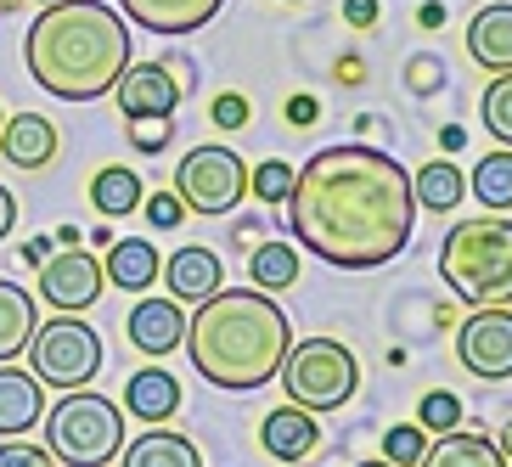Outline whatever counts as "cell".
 I'll use <instances>...</instances> for the list:
<instances>
[{"label":"cell","instance_id":"10","mask_svg":"<svg viewBox=\"0 0 512 467\" xmlns=\"http://www.w3.org/2000/svg\"><path fill=\"white\" fill-rule=\"evenodd\" d=\"M107 287V271L102 259L85 254V248H62L40 265V299L57 310V316H85Z\"/></svg>","mask_w":512,"mask_h":467},{"label":"cell","instance_id":"16","mask_svg":"<svg viewBox=\"0 0 512 467\" xmlns=\"http://www.w3.org/2000/svg\"><path fill=\"white\" fill-rule=\"evenodd\" d=\"M46 383L34 372H23V366H0V439H23L40 428V417H46Z\"/></svg>","mask_w":512,"mask_h":467},{"label":"cell","instance_id":"8","mask_svg":"<svg viewBox=\"0 0 512 467\" xmlns=\"http://www.w3.org/2000/svg\"><path fill=\"white\" fill-rule=\"evenodd\" d=\"M175 197L186 203V214H231L248 197V164H242V152L220 147V141H203L181 158L175 169Z\"/></svg>","mask_w":512,"mask_h":467},{"label":"cell","instance_id":"28","mask_svg":"<svg viewBox=\"0 0 512 467\" xmlns=\"http://www.w3.org/2000/svg\"><path fill=\"white\" fill-rule=\"evenodd\" d=\"M479 119H484V136H496L501 147L512 152V74H496L479 96Z\"/></svg>","mask_w":512,"mask_h":467},{"label":"cell","instance_id":"24","mask_svg":"<svg viewBox=\"0 0 512 467\" xmlns=\"http://www.w3.org/2000/svg\"><path fill=\"white\" fill-rule=\"evenodd\" d=\"M411 197H417V209H428V214H451L467 197V175L451 158H428V164L411 175Z\"/></svg>","mask_w":512,"mask_h":467},{"label":"cell","instance_id":"11","mask_svg":"<svg viewBox=\"0 0 512 467\" xmlns=\"http://www.w3.org/2000/svg\"><path fill=\"white\" fill-rule=\"evenodd\" d=\"M124 338L136 355L147 361H164L169 349L186 344V304H175L169 293H141L136 310L124 316Z\"/></svg>","mask_w":512,"mask_h":467},{"label":"cell","instance_id":"13","mask_svg":"<svg viewBox=\"0 0 512 467\" xmlns=\"http://www.w3.org/2000/svg\"><path fill=\"white\" fill-rule=\"evenodd\" d=\"M220 6H226V0H119L124 23L164 34V40H181V34L209 29L214 17H220Z\"/></svg>","mask_w":512,"mask_h":467},{"label":"cell","instance_id":"39","mask_svg":"<svg viewBox=\"0 0 512 467\" xmlns=\"http://www.w3.org/2000/svg\"><path fill=\"white\" fill-rule=\"evenodd\" d=\"M12 226H17V197L6 192V186H0V242L12 237Z\"/></svg>","mask_w":512,"mask_h":467},{"label":"cell","instance_id":"48","mask_svg":"<svg viewBox=\"0 0 512 467\" xmlns=\"http://www.w3.org/2000/svg\"><path fill=\"white\" fill-rule=\"evenodd\" d=\"M361 467H389V462H383V456H377V462H361Z\"/></svg>","mask_w":512,"mask_h":467},{"label":"cell","instance_id":"44","mask_svg":"<svg viewBox=\"0 0 512 467\" xmlns=\"http://www.w3.org/2000/svg\"><path fill=\"white\" fill-rule=\"evenodd\" d=\"M361 74H366V68H361V57H344V62H338V79H349V85H355Z\"/></svg>","mask_w":512,"mask_h":467},{"label":"cell","instance_id":"17","mask_svg":"<svg viewBox=\"0 0 512 467\" xmlns=\"http://www.w3.org/2000/svg\"><path fill=\"white\" fill-rule=\"evenodd\" d=\"M259 445L276 456V462L299 467L304 456L321 451V428H316V411H299V406H271L265 422H259Z\"/></svg>","mask_w":512,"mask_h":467},{"label":"cell","instance_id":"2","mask_svg":"<svg viewBox=\"0 0 512 467\" xmlns=\"http://www.w3.org/2000/svg\"><path fill=\"white\" fill-rule=\"evenodd\" d=\"M287 349H293L287 310L259 287H220L186 310V361L203 383L226 394L265 389L282 372Z\"/></svg>","mask_w":512,"mask_h":467},{"label":"cell","instance_id":"1","mask_svg":"<svg viewBox=\"0 0 512 467\" xmlns=\"http://www.w3.org/2000/svg\"><path fill=\"white\" fill-rule=\"evenodd\" d=\"M411 226H417V197L394 152L349 141V147H321L293 169L287 231L332 271H377L400 259Z\"/></svg>","mask_w":512,"mask_h":467},{"label":"cell","instance_id":"33","mask_svg":"<svg viewBox=\"0 0 512 467\" xmlns=\"http://www.w3.org/2000/svg\"><path fill=\"white\" fill-rule=\"evenodd\" d=\"M406 91H411V96H434V91H445V62H439L434 51H422V57H411V62H406Z\"/></svg>","mask_w":512,"mask_h":467},{"label":"cell","instance_id":"7","mask_svg":"<svg viewBox=\"0 0 512 467\" xmlns=\"http://www.w3.org/2000/svg\"><path fill=\"white\" fill-rule=\"evenodd\" d=\"M29 372L51 389H91V377L102 372V338L85 316H46L29 338Z\"/></svg>","mask_w":512,"mask_h":467},{"label":"cell","instance_id":"14","mask_svg":"<svg viewBox=\"0 0 512 467\" xmlns=\"http://www.w3.org/2000/svg\"><path fill=\"white\" fill-rule=\"evenodd\" d=\"M57 152H62V136L46 113H12V119L0 124V158L12 169L40 175V169L57 164Z\"/></svg>","mask_w":512,"mask_h":467},{"label":"cell","instance_id":"46","mask_svg":"<svg viewBox=\"0 0 512 467\" xmlns=\"http://www.w3.org/2000/svg\"><path fill=\"white\" fill-rule=\"evenodd\" d=\"M496 451L507 456V467H512V422H507V428H501V434H496Z\"/></svg>","mask_w":512,"mask_h":467},{"label":"cell","instance_id":"4","mask_svg":"<svg viewBox=\"0 0 512 467\" xmlns=\"http://www.w3.org/2000/svg\"><path fill=\"white\" fill-rule=\"evenodd\" d=\"M439 276L473 310L512 304V220L507 214L456 220L445 231V242H439Z\"/></svg>","mask_w":512,"mask_h":467},{"label":"cell","instance_id":"30","mask_svg":"<svg viewBox=\"0 0 512 467\" xmlns=\"http://www.w3.org/2000/svg\"><path fill=\"white\" fill-rule=\"evenodd\" d=\"M248 192L259 203H287V192H293V164L287 158H265L259 169H248Z\"/></svg>","mask_w":512,"mask_h":467},{"label":"cell","instance_id":"26","mask_svg":"<svg viewBox=\"0 0 512 467\" xmlns=\"http://www.w3.org/2000/svg\"><path fill=\"white\" fill-rule=\"evenodd\" d=\"M124 467H203L197 445L169 428H147L136 445H124Z\"/></svg>","mask_w":512,"mask_h":467},{"label":"cell","instance_id":"41","mask_svg":"<svg viewBox=\"0 0 512 467\" xmlns=\"http://www.w3.org/2000/svg\"><path fill=\"white\" fill-rule=\"evenodd\" d=\"M417 23H422V29H439V23H445V6H439V0H422V6H417Z\"/></svg>","mask_w":512,"mask_h":467},{"label":"cell","instance_id":"34","mask_svg":"<svg viewBox=\"0 0 512 467\" xmlns=\"http://www.w3.org/2000/svg\"><path fill=\"white\" fill-rule=\"evenodd\" d=\"M141 214H147V226H158V231H175V226H186V203L175 197V186H169V192H152V197H141Z\"/></svg>","mask_w":512,"mask_h":467},{"label":"cell","instance_id":"32","mask_svg":"<svg viewBox=\"0 0 512 467\" xmlns=\"http://www.w3.org/2000/svg\"><path fill=\"white\" fill-rule=\"evenodd\" d=\"M209 124L220 130V136H237V130H248V124H254V102H248L242 91H220L209 102Z\"/></svg>","mask_w":512,"mask_h":467},{"label":"cell","instance_id":"25","mask_svg":"<svg viewBox=\"0 0 512 467\" xmlns=\"http://www.w3.org/2000/svg\"><path fill=\"white\" fill-rule=\"evenodd\" d=\"M248 287H259V293L299 287V248L293 242H254L248 248Z\"/></svg>","mask_w":512,"mask_h":467},{"label":"cell","instance_id":"20","mask_svg":"<svg viewBox=\"0 0 512 467\" xmlns=\"http://www.w3.org/2000/svg\"><path fill=\"white\" fill-rule=\"evenodd\" d=\"M34 327H40V304L29 287H17L12 276H0V366L17 361L29 349Z\"/></svg>","mask_w":512,"mask_h":467},{"label":"cell","instance_id":"35","mask_svg":"<svg viewBox=\"0 0 512 467\" xmlns=\"http://www.w3.org/2000/svg\"><path fill=\"white\" fill-rule=\"evenodd\" d=\"M169 141H175V119H136L130 124V147H136L141 158H158Z\"/></svg>","mask_w":512,"mask_h":467},{"label":"cell","instance_id":"31","mask_svg":"<svg viewBox=\"0 0 512 467\" xmlns=\"http://www.w3.org/2000/svg\"><path fill=\"white\" fill-rule=\"evenodd\" d=\"M422 451H428V434H422L417 422H394L389 434H383V462L389 467H417Z\"/></svg>","mask_w":512,"mask_h":467},{"label":"cell","instance_id":"9","mask_svg":"<svg viewBox=\"0 0 512 467\" xmlns=\"http://www.w3.org/2000/svg\"><path fill=\"white\" fill-rule=\"evenodd\" d=\"M456 361L479 377V383H501V377H512V310L507 304L473 310V316L456 327Z\"/></svg>","mask_w":512,"mask_h":467},{"label":"cell","instance_id":"51","mask_svg":"<svg viewBox=\"0 0 512 467\" xmlns=\"http://www.w3.org/2000/svg\"><path fill=\"white\" fill-rule=\"evenodd\" d=\"M0 124H6V113H0Z\"/></svg>","mask_w":512,"mask_h":467},{"label":"cell","instance_id":"23","mask_svg":"<svg viewBox=\"0 0 512 467\" xmlns=\"http://www.w3.org/2000/svg\"><path fill=\"white\" fill-rule=\"evenodd\" d=\"M141 197H147V186H141L136 169L102 164V169L91 175V209L102 214V220H124V214H136Z\"/></svg>","mask_w":512,"mask_h":467},{"label":"cell","instance_id":"3","mask_svg":"<svg viewBox=\"0 0 512 467\" xmlns=\"http://www.w3.org/2000/svg\"><path fill=\"white\" fill-rule=\"evenodd\" d=\"M130 23L107 0H57L29 23V79L57 102H96L130 68Z\"/></svg>","mask_w":512,"mask_h":467},{"label":"cell","instance_id":"38","mask_svg":"<svg viewBox=\"0 0 512 467\" xmlns=\"http://www.w3.org/2000/svg\"><path fill=\"white\" fill-rule=\"evenodd\" d=\"M344 23L349 29H372L377 23V0H344Z\"/></svg>","mask_w":512,"mask_h":467},{"label":"cell","instance_id":"43","mask_svg":"<svg viewBox=\"0 0 512 467\" xmlns=\"http://www.w3.org/2000/svg\"><path fill=\"white\" fill-rule=\"evenodd\" d=\"M91 242H96V248H102V254H107V248L119 242V231H113V226H91Z\"/></svg>","mask_w":512,"mask_h":467},{"label":"cell","instance_id":"18","mask_svg":"<svg viewBox=\"0 0 512 467\" xmlns=\"http://www.w3.org/2000/svg\"><path fill=\"white\" fill-rule=\"evenodd\" d=\"M467 57L479 68H490V74H512V0H490L484 12H473Z\"/></svg>","mask_w":512,"mask_h":467},{"label":"cell","instance_id":"45","mask_svg":"<svg viewBox=\"0 0 512 467\" xmlns=\"http://www.w3.org/2000/svg\"><path fill=\"white\" fill-rule=\"evenodd\" d=\"M259 226H265V220H237V242H254Z\"/></svg>","mask_w":512,"mask_h":467},{"label":"cell","instance_id":"22","mask_svg":"<svg viewBox=\"0 0 512 467\" xmlns=\"http://www.w3.org/2000/svg\"><path fill=\"white\" fill-rule=\"evenodd\" d=\"M417 467H507V456L496 451V439L479 434V428H456V434L428 439Z\"/></svg>","mask_w":512,"mask_h":467},{"label":"cell","instance_id":"37","mask_svg":"<svg viewBox=\"0 0 512 467\" xmlns=\"http://www.w3.org/2000/svg\"><path fill=\"white\" fill-rule=\"evenodd\" d=\"M282 113H287V124H316L321 119V102H316V96H287Z\"/></svg>","mask_w":512,"mask_h":467},{"label":"cell","instance_id":"15","mask_svg":"<svg viewBox=\"0 0 512 467\" xmlns=\"http://www.w3.org/2000/svg\"><path fill=\"white\" fill-rule=\"evenodd\" d=\"M164 287L175 304H203L209 293H220L226 287V271H220V254L214 248H203V242H186V248H175V254L164 259Z\"/></svg>","mask_w":512,"mask_h":467},{"label":"cell","instance_id":"12","mask_svg":"<svg viewBox=\"0 0 512 467\" xmlns=\"http://www.w3.org/2000/svg\"><path fill=\"white\" fill-rule=\"evenodd\" d=\"M113 96H119L124 124H136V119H175L186 91L175 85V74L164 62H130L119 74V85H113Z\"/></svg>","mask_w":512,"mask_h":467},{"label":"cell","instance_id":"50","mask_svg":"<svg viewBox=\"0 0 512 467\" xmlns=\"http://www.w3.org/2000/svg\"><path fill=\"white\" fill-rule=\"evenodd\" d=\"M287 6H299V0H287Z\"/></svg>","mask_w":512,"mask_h":467},{"label":"cell","instance_id":"19","mask_svg":"<svg viewBox=\"0 0 512 467\" xmlns=\"http://www.w3.org/2000/svg\"><path fill=\"white\" fill-rule=\"evenodd\" d=\"M124 411L141 417L147 428H164V422L181 411V383H175V372H164V366L130 372V383H124Z\"/></svg>","mask_w":512,"mask_h":467},{"label":"cell","instance_id":"40","mask_svg":"<svg viewBox=\"0 0 512 467\" xmlns=\"http://www.w3.org/2000/svg\"><path fill=\"white\" fill-rule=\"evenodd\" d=\"M46 259H51V242H46V237H29V242H23V265H46Z\"/></svg>","mask_w":512,"mask_h":467},{"label":"cell","instance_id":"29","mask_svg":"<svg viewBox=\"0 0 512 467\" xmlns=\"http://www.w3.org/2000/svg\"><path fill=\"white\" fill-rule=\"evenodd\" d=\"M417 428L422 434H456L462 428V400H456L451 389H428L422 394V406H417Z\"/></svg>","mask_w":512,"mask_h":467},{"label":"cell","instance_id":"6","mask_svg":"<svg viewBox=\"0 0 512 467\" xmlns=\"http://www.w3.org/2000/svg\"><path fill=\"white\" fill-rule=\"evenodd\" d=\"M282 394L299 411H338L361 389V361L338 338H304L282 355Z\"/></svg>","mask_w":512,"mask_h":467},{"label":"cell","instance_id":"21","mask_svg":"<svg viewBox=\"0 0 512 467\" xmlns=\"http://www.w3.org/2000/svg\"><path fill=\"white\" fill-rule=\"evenodd\" d=\"M102 271H107V282L124 287V293H147V287L158 282V271H164V259H158V248H152L147 237H119L107 248Z\"/></svg>","mask_w":512,"mask_h":467},{"label":"cell","instance_id":"5","mask_svg":"<svg viewBox=\"0 0 512 467\" xmlns=\"http://www.w3.org/2000/svg\"><path fill=\"white\" fill-rule=\"evenodd\" d=\"M46 451L57 467H107L124 456V406L91 389H62L57 406H46Z\"/></svg>","mask_w":512,"mask_h":467},{"label":"cell","instance_id":"36","mask_svg":"<svg viewBox=\"0 0 512 467\" xmlns=\"http://www.w3.org/2000/svg\"><path fill=\"white\" fill-rule=\"evenodd\" d=\"M0 467H57V456L46 445H34V439H6L0 445Z\"/></svg>","mask_w":512,"mask_h":467},{"label":"cell","instance_id":"42","mask_svg":"<svg viewBox=\"0 0 512 467\" xmlns=\"http://www.w3.org/2000/svg\"><path fill=\"white\" fill-rule=\"evenodd\" d=\"M439 147H445V152H462V147H467V130H462V124H445V130H439Z\"/></svg>","mask_w":512,"mask_h":467},{"label":"cell","instance_id":"27","mask_svg":"<svg viewBox=\"0 0 512 467\" xmlns=\"http://www.w3.org/2000/svg\"><path fill=\"white\" fill-rule=\"evenodd\" d=\"M467 192L479 197V209L490 214H507L512 209V152H484L479 164H473V175H467Z\"/></svg>","mask_w":512,"mask_h":467},{"label":"cell","instance_id":"47","mask_svg":"<svg viewBox=\"0 0 512 467\" xmlns=\"http://www.w3.org/2000/svg\"><path fill=\"white\" fill-rule=\"evenodd\" d=\"M57 242L62 248H79V226H57Z\"/></svg>","mask_w":512,"mask_h":467},{"label":"cell","instance_id":"49","mask_svg":"<svg viewBox=\"0 0 512 467\" xmlns=\"http://www.w3.org/2000/svg\"><path fill=\"white\" fill-rule=\"evenodd\" d=\"M34 6H57V0H34Z\"/></svg>","mask_w":512,"mask_h":467}]
</instances>
